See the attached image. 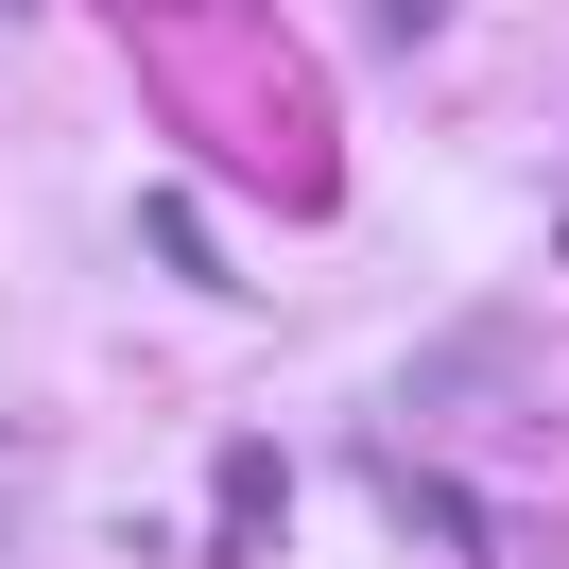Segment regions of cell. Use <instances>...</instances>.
<instances>
[{
  "label": "cell",
  "mask_w": 569,
  "mask_h": 569,
  "mask_svg": "<svg viewBox=\"0 0 569 569\" xmlns=\"http://www.w3.org/2000/svg\"><path fill=\"white\" fill-rule=\"evenodd\" d=\"M277 518H293V466L277 449H224L208 466V535H224V552H277Z\"/></svg>",
  "instance_id": "cell-1"
},
{
  "label": "cell",
  "mask_w": 569,
  "mask_h": 569,
  "mask_svg": "<svg viewBox=\"0 0 569 569\" xmlns=\"http://www.w3.org/2000/svg\"><path fill=\"white\" fill-rule=\"evenodd\" d=\"M139 242H156V259H173V277H190V293H224V242H208V224H190V190H156V208H139Z\"/></svg>",
  "instance_id": "cell-2"
},
{
  "label": "cell",
  "mask_w": 569,
  "mask_h": 569,
  "mask_svg": "<svg viewBox=\"0 0 569 569\" xmlns=\"http://www.w3.org/2000/svg\"><path fill=\"white\" fill-rule=\"evenodd\" d=\"M362 18H380V36H431V18H449V0H362Z\"/></svg>",
  "instance_id": "cell-3"
}]
</instances>
